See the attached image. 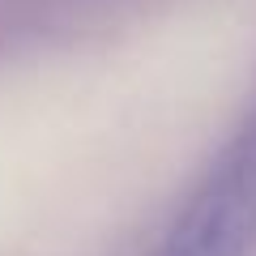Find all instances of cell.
Segmentation results:
<instances>
[{"mask_svg":"<svg viewBox=\"0 0 256 256\" xmlns=\"http://www.w3.org/2000/svg\"><path fill=\"white\" fill-rule=\"evenodd\" d=\"M256 252V111L210 162L150 256H252Z\"/></svg>","mask_w":256,"mask_h":256,"instance_id":"obj_1","label":"cell"}]
</instances>
